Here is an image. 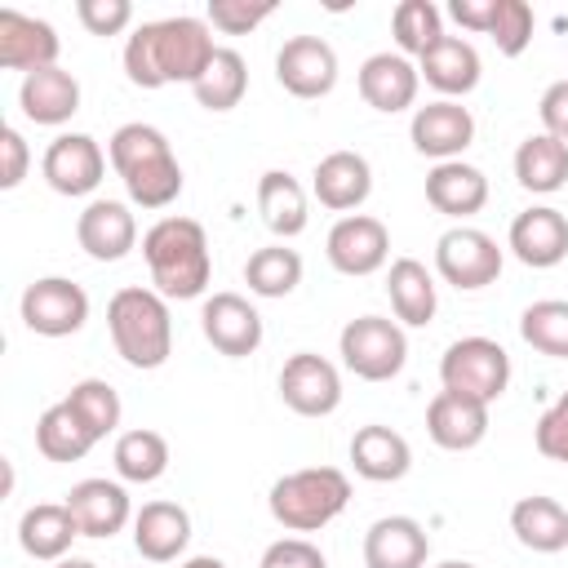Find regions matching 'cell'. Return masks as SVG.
Listing matches in <instances>:
<instances>
[{
  "label": "cell",
  "mask_w": 568,
  "mask_h": 568,
  "mask_svg": "<svg viewBox=\"0 0 568 568\" xmlns=\"http://www.w3.org/2000/svg\"><path fill=\"white\" fill-rule=\"evenodd\" d=\"M217 44L209 36L204 18L178 13L160 22H142L124 44V75L138 89H164V84H195L204 67L213 62Z\"/></svg>",
  "instance_id": "cell-1"
},
{
  "label": "cell",
  "mask_w": 568,
  "mask_h": 568,
  "mask_svg": "<svg viewBox=\"0 0 568 568\" xmlns=\"http://www.w3.org/2000/svg\"><path fill=\"white\" fill-rule=\"evenodd\" d=\"M106 155L138 209H169L182 195V164L155 124H120L106 142Z\"/></svg>",
  "instance_id": "cell-2"
},
{
  "label": "cell",
  "mask_w": 568,
  "mask_h": 568,
  "mask_svg": "<svg viewBox=\"0 0 568 568\" xmlns=\"http://www.w3.org/2000/svg\"><path fill=\"white\" fill-rule=\"evenodd\" d=\"M142 257L151 266V284L160 297L191 302L209 288L213 253H209V235L195 217H160L142 235Z\"/></svg>",
  "instance_id": "cell-3"
},
{
  "label": "cell",
  "mask_w": 568,
  "mask_h": 568,
  "mask_svg": "<svg viewBox=\"0 0 568 568\" xmlns=\"http://www.w3.org/2000/svg\"><path fill=\"white\" fill-rule=\"evenodd\" d=\"M106 328L129 368H160L173 351V320H169V297L155 288H120L106 302Z\"/></svg>",
  "instance_id": "cell-4"
},
{
  "label": "cell",
  "mask_w": 568,
  "mask_h": 568,
  "mask_svg": "<svg viewBox=\"0 0 568 568\" xmlns=\"http://www.w3.org/2000/svg\"><path fill=\"white\" fill-rule=\"evenodd\" d=\"M351 501V479L337 466H306V470H288L271 484V519L288 532H320L324 524H333Z\"/></svg>",
  "instance_id": "cell-5"
},
{
  "label": "cell",
  "mask_w": 568,
  "mask_h": 568,
  "mask_svg": "<svg viewBox=\"0 0 568 568\" xmlns=\"http://www.w3.org/2000/svg\"><path fill=\"white\" fill-rule=\"evenodd\" d=\"M439 382L453 395H466L475 404H493L510 386V355L493 337H462L444 351Z\"/></svg>",
  "instance_id": "cell-6"
},
{
  "label": "cell",
  "mask_w": 568,
  "mask_h": 568,
  "mask_svg": "<svg viewBox=\"0 0 568 568\" xmlns=\"http://www.w3.org/2000/svg\"><path fill=\"white\" fill-rule=\"evenodd\" d=\"M342 364L364 382H390L408 359V337L386 315H359L337 337Z\"/></svg>",
  "instance_id": "cell-7"
},
{
  "label": "cell",
  "mask_w": 568,
  "mask_h": 568,
  "mask_svg": "<svg viewBox=\"0 0 568 568\" xmlns=\"http://www.w3.org/2000/svg\"><path fill=\"white\" fill-rule=\"evenodd\" d=\"M435 271H439L453 288L475 293V288L497 284V275H501V248H497V240H493L488 231H479V226H453V231H444L439 244H435Z\"/></svg>",
  "instance_id": "cell-8"
},
{
  "label": "cell",
  "mask_w": 568,
  "mask_h": 568,
  "mask_svg": "<svg viewBox=\"0 0 568 568\" xmlns=\"http://www.w3.org/2000/svg\"><path fill=\"white\" fill-rule=\"evenodd\" d=\"M89 320V293L62 275H44L22 293V324L36 337H71Z\"/></svg>",
  "instance_id": "cell-9"
},
{
  "label": "cell",
  "mask_w": 568,
  "mask_h": 568,
  "mask_svg": "<svg viewBox=\"0 0 568 568\" xmlns=\"http://www.w3.org/2000/svg\"><path fill=\"white\" fill-rule=\"evenodd\" d=\"M280 399L297 417H328L342 404V377L324 355L297 351L280 368Z\"/></svg>",
  "instance_id": "cell-10"
},
{
  "label": "cell",
  "mask_w": 568,
  "mask_h": 568,
  "mask_svg": "<svg viewBox=\"0 0 568 568\" xmlns=\"http://www.w3.org/2000/svg\"><path fill=\"white\" fill-rule=\"evenodd\" d=\"M40 173L58 195H89L106 173V155L89 133H58L44 146Z\"/></svg>",
  "instance_id": "cell-11"
},
{
  "label": "cell",
  "mask_w": 568,
  "mask_h": 568,
  "mask_svg": "<svg viewBox=\"0 0 568 568\" xmlns=\"http://www.w3.org/2000/svg\"><path fill=\"white\" fill-rule=\"evenodd\" d=\"M324 253H328L333 271H342V275H373L390 257V235L377 217L346 213V217L333 222V231L324 240Z\"/></svg>",
  "instance_id": "cell-12"
},
{
  "label": "cell",
  "mask_w": 568,
  "mask_h": 568,
  "mask_svg": "<svg viewBox=\"0 0 568 568\" xmlns=\"http://www.w3.org/2000/svg\"><path fill=\"white\" fill-rule=\"evenodd\" d=\"M275 80L293 98H324L337 84V53L320 36H293L275 53Z\"/></svg>",
  "instance_id": "cell-13"
},
{
  "label": "cell",
  "mask_w": 568,
  "mask_h": 568,
  "mask_svg": "<svg viewBox=\"0 0 568 568\" xmlns=\"http://www.w3.org/2000/svg\"><path fill=\"white\" fill-rule=\"evenodd\" d=\"M408 138H413V146L422 155H430L435 164H444V160H457L475 142V115L462 102L439 98V102H426V106L413 111Z\"/></svg>",
  "instance_id": "cell-14"
},
{
  "label": "cell",
  "mask_w": 568,
  "mask_h": 568,
  "mask_svg": "<svg viewBox=\"0 0 568 568\" xmlns=\"http://www.w3.org/2000/svg\"><path fill=\"white\" fill-rule=\"evenodd\" d=\"M200 328H204L209 346L231 359H244L262 346V315L240 293H213L200 311Z\"/></svg>",
  "instance_id": "cell-15"
},
{
  "label": "cell",
  "mask_w": 568,
  "mask_h": 568,
  "mask_svg": "<svg viewBox=\"0 0 568 568\" xmlns=\"http://www.w3.org/2000/svg\"><path fill=\"white\" fill-rule=\"evenodd\" d=\"M58 31L44 18H27L18 9H0V67L4 71H44L58 67Z\"/></svg>",
  "instance_id": "cell-16"
},
{
  "label": "cell",
  "mask_w": 568,
  "mask_h": 568,
  "mask_svg": "<svg viewBox=\"0 0 568 568\" xmlns=\"http://www.w3.org/2000/svg\"><path fill=\"white\" fill-rule=\"evenodd\" d=\"M510 253L532 266V271H550L568 257V217L550 204H537V209H524L515 222H510Z\"/></svg>",
  "instance_id": "cell-17"
},
{
  "label": "cell",
  "mask_w": 568,
  "mask_h": 568,
  "mask_svg": "<svg viewBox=\"0 0 568 568\" xmlns=\"http://www.w3.org/2000/svg\"><path fill=\"white\" fill-rule=\"evenodd\" d=\"M75 240L93 262H120L138 244V222L120 200H93L75 217Z\"/></svg>",
  "instance_id": "cell-18"
},
{
  "label": "cell",
  "mask_w": 568,
  "mask_h": 568,
  "mask_svg": "<svg viewBox=\"0 0 568 568\" xmlns=\"http://www.w3.org/2000/svg\"><path fill=\"white\" fill-rule=\"evenodd\" d=\"M67 510H71L80 537H115L133 519L129 493L115 479H80V484H71Z\"/></svg>",
  "instance_id": "cell-19"
},
{
  "label": "cell",
  "mask_w": 568,
  "mask_h": 568,
  "mask_svg": "<svg viewBox=\"0 0 568 568\" xmlns=\"http://www.w3.org/2000/svg\"><path fill=\"white\" fill-rule=\"evenodd\" d=\"M417 84H422V71L404 53H373L359 67V98L386 115L408 111L417 102Z\"/></svg>",
  "instance_id": "cell-20"
},
{
  "label": "cell",
  "mask_w": 568,
  "mask_h": 568,
  "mask_svg": "<svg viewBox=\"0 0 568 568\" xmlns=\"http://www.w3.org/2000/svg\"><path fill=\"white\" fill-rule=\"evenodd\" d=\"M311 191H315V200H320L324 209L351 213V209H359V204L368 200V191H373V169H368V160H364L359 151H328V155L315 164V173H311Z\"/></svg>",
  "instance_id": "cell-21"
},
{
  "label": "cell",
  "mask_w": 568,
  "mask_h": 568,
  "mask_svg": "<svg viewBox=\"0 0 568 568\" xmlns=\"http://www.w3.org/2000/svg\"><path fill=\"white\" fill-rule=\"evenodd\" d=\"M430 555V537L408 515H382L364 532V568H422Z\"/></svg>",
  "instance_id": "cell-22"
},
{
  "label": "cell",
  "mask_w": 568,
  "mask_h": 568,
  "mask_svg": "<svg viewBox=\"0 0 568 568\" xmlns=\"http://www.w3.org/2000/svg\"><path fill=\"white\" fill-rule=\"evenodd\" d=\"M426 435L448 453H466V448L484 444V435H488V404L439 390L426 404Z\"/></svg>",
  "instance_id": "cell-23"
},
{
  "label": "cell",
  "mask_w": 568,
  "mask_h": 568,
  "mask_svg": "<svg viewBox=\"0 0 568 568\" xmlns=\"http://www.w3.org/2000/svg\"><path fill=\"white\" fill-rule=\"evenodd\" d=\"M351 466H355V475L368 479V484H395V479L408 475L413 448H408V439H404L399 430L368 422V426H359V430L351 435Z\"/></svg>",
  "instance_id": "cell-24"
},
{
  "label": "cell",
  "mask_w": 568,
  "mask_h": 568,
  "mask_svg": "<svg viewBox=\"0 0 568 568\" xmlns=\"http://www.w3.org/2000/svg\"><path fill=\"white\" fill-rule=\"evenodd\" d=\"M18 106L31 124H67L75 111H80V80L62 67H44V71H31L22 75V89H18Z\"/></svg>",
  "instance_id": "cell-25"
},
{
  "label": "cell",
  "mask_w": 568,
  "mask_h": 568,
  "mask_svg": "<svg viewBox=\"0 0 568 568\" xmlns=\"http://www.w3.org/2000/svg\"><path fill=\"white\" fill-rule=\"evenodd\" d=\"M191 541V515L178 501H146L133 515V546L146 564H169Z\"/></svg>",
  "instance_id": "cell-26"
},
{
  "label": "cell",
  "mask_w": 568,
  "mask_h": 568,
  "mask_svg": "<svg viewBox=\"0 0 568 568\" xmlns=\"http://www.w3.org/2000/svg\"><path fill=\"white\" fill-rule=\"evenodd\" d=\"M426 200L444 217H470L488 204V178L466 160H444L426 173Z\"/></svg>",
  "instance_id": "cell-27"
},
{
  "label": "cell",
  "mask_w": 568,
  "mask_h": 568,
  "mask_svg": "<svg viewBox=\"0 0 568 568\" xmlns=\"http://www.w3.org/2000/svg\"><path fill=\"white\" fill-rule=\"evenodd\" d=\"M417 71L430 89H439L444 98H466L475 84H479V53L470 40L462 36H444L439 44H430L422 58H417Z\"/></svg>",
  "instance_id": "cell-28"
},
{
  "label": "cell",
  "mask_w": 568,
  "mask_h": 568,
  "mask_svg": "<svg viewBox=\"0 0 568 568\" xmlns=\"http://www.w3.org/2000/svg\"><path fill=\"white\" fill-rule=\"evenodd\" d=\"M75 537H80V528H75L67 501H40V506H31L18 519V546L31 559H44V564L67 559V550H71Z\"/></svg>",
  "instance_id": "cell-29"
},
{
  "label": "cell",
  "mask_w": 568,
  "mask_h": 568,
  "mask_svg": "<svg viewBox=\"0 0 568 568\" xmlns=\"http://www.w3.org/2000/svg\"><path fill=\"white\" fill-rule=\"evenodd\" d=\"M257 213H262V222H266V231L271 235H280V240H293V235H302L306 231V191H302V182L293 178V173H284V169H266L262 178H257Z\"/></svg>",
  "instance_id": "cell-30"
},
{
  "label": "cell",
  "mask_w": 568,
  "mask_h": 568,
  "mask_svg": "<svg viewBox=\"0 0 568 568\" xmlns=\"http://www.w3.org/2000/svg\"><path fill=\"white\" fill-rule=\"evenodd\" d=\"M510 532L519 537V546L537 550V555H559L568 546V510L555 497H519L510 506Z\"/></svg>",
  "instance_id": "cell-31"
},
{
  "label": "cell",
  "mask_w": 568,
  "mask_h": 568,
  "mask_svg": "<svg viewBox=\"0 0 568 568\" xmlns=\"http://www.w3.org/2000/svg\"><path fill=\"white\" fill-rule=\"evenodd\" d=\"M515 182L532 195H555L568 182V142L550 133H532L515 151Z\"/></svg>",
  "instance_id": "cell-32"
},
{
  "label": "cell",
  "mask_w": 568,
  "mask_h": 568,
  "mask_svg": "<svg viewBox=\"0 0 568 568\" xmlns=\"http://www.w3.org/2000/svg\"><path fill=\"white\" fill-rule=\"evenodd\" d=\"M386 293H390V306H395V320L422 328L435 320V280L430 271L417 262V257H395L390 262V275H386Z\"/></svg>",
  "instance_id": "cell-33"
},
{
  "label": "cell",
  "mask_w": 568,
  "mask_h": 568,
  "mask_svg": "<svg viewBox=\"0 0 568 568\" xmlns=\"http://www.w3.org/2000/svg\"><path fill=\"white\" fill-rule=\"evenodd\" d=\"M93 444H98V435L84 426V417H80L67 399L49 404V408L40 413V422H36V448H40V457H49V462H80Z\"/></svg>",
  "instance_id": "cell-34"
},
{
  "label": "cell",
  "mask_w": 568,
  "mask_h": 568,
  "mask_svg": "<svg viewBox=\"0 0 568 568\" xmlns=\"http://www.w3.org/2000/svg\"><path fill=\"white\" fill-rule=\"evenodd\" d=\"M111 462H115V475L120 479H129V484H155L169 470V439L160 430H146V426L124 430L115 439Z\"/></svg>",
  "instance_id": "cell-35"
},
{
  "label": "cell",
  "mask_w": 568,
  "mask_h": 568,
  "mask_svg": "<svg viewBox=\"0 0 568 568\" xmlns=\"http://www.w3.org/2000/svg\"><path fill=\"white\" fill-rule=\"evenodd\" d=\"M244 89H248V67H244V58L235 49H217L213 62L204 67V75L191 84V93H195V102L204 111H231V106H240Z\"/></svg>",
  "instance_id": "cell-36"
},
{
  "label": "cell",
  "mask_w": 568,
  "mask_h": 568,
  "mask_svg": "<svg viewBox=\"0 0 568 568\" xmlns=\"http://www.w3.org/2000/svg\"><path fill=\"white\" fill-rule=\"evenodd\" d=\"M244 284L257 297H288L302 284V257L297 248L284 244H266L244 262Z\"/></svg>",
  "instance_id": "cell-37"
},
{
  "label": "cell",
  "mask_w": 568,
  "mask_h": 568,
  "mask_svg": "<svg viewBox=\"0 0 568 568\" xmlns=\"http://www.w3.org/2000/svg\"><path fill=\"white\" fill-rule=\"evenodd\" d=\"M519 337L532 351L550 355V359H568V302L564 297H541V302L524 306Z\"/></svg>",
  "instance_id": "cell-38"
},
{
  "label": "cell",
  "mask_w": 568,
  "mask_h": 568,
  "mask_svg": "<svg viewBox=\"0 0 568 568\" xmlns=\"http://www.w3.org/2000/svg\"><path fill=\"white\" fill-rule=\"evenodd\" d=\"M390 31H395V44H399L404 58L408 53L422 58L430 44L444 40V18H439V9L430 0H404L390 13Z\"/></svg>",
  "instance_id": "cell-39"
},
{
  "label": "cell",
  "mask_w": 568,
  "mask_h": 568,
  "mask_svg": "<svg viewBox=\"0 0 568 568\" xmlns=\"http://www.w3.org/2000/svg\"><path fill=\"white\" fill-rule=\"evenodd\" d=\"M67 404L84 417V426H89L98 439H106V435L120 426V413H124L115 386L102 382V377H84V382H75V386L67 390Z\"/></svg>",
  "instance_id": "cell-40"
},
{
  "label": "cell",
  "mask_w": 568,
  "mask_h": 568,
  "mask_svg": "<svg viewBox=\"0 0 568 568\" xmlns=\"http://www.w3.org/2000/svg\"><path fill=\"white\" fill-rule=\"evenodd\" d=\"M488 36H493L497 53L519 58V53L532 44V9H528L524 0H493V22H488Z\"/></svg>",
  "instance_id": "cell-41"
},
{
  "label": "cell",
  "mask_w": 568,
  "mask_h": 568,
  "mask_svg": "<svg viewBox=\"0 0 568 568\" xmlns=\"http://www.w3.org/2000/svg\"><path fill=\"white\" fill-rule=\"evenodd\" d=\"M275 13V0H209V27H217L222 36H248L257 22H266Z\"/></svg>",
  "instance_id": "cell-42"
},
{
  "label": "cell",
  "mask_w": 568,
  "mask_h": 568,
  "mask_svg": "<svg viewBox=\"0 0 568 568\" xmlns=\"http://www.w3.org/2000/svg\"><path fill=\"white\" fill-rule=\"evenodd\" d=\"M532 444H537L541 457L568 466V390L537 417V426H532Z\"/></svg>",
  "instance_id": "cell-43"
},
{
  "label": "cell",
  "mask_w": 568,
  "mask_h": 568,
  "mask_svg": "<svg viewBox=\"0 0 568 568\" xmlns=\"http://www.w3.org/2000/svg\"><path fill=\"white\" fill-rule=\"evenodd\" d=\"M75 18L84 22L89 36H120L133 22V4L129 0H80Z\"/></svg>",
  "instance_id": "cell-44"
},
{
  "label": "cell",
  "mask_w": 568,
  "mask_h": 568,
  "mask_svg": "<svg viewBox=\"0 0 568 568\" xmlns=\"http://www.w3.org/2000/svg\"><path fill=\"white\" fill-rule=\"evenodd\" d=\"M257 568H328V559L306 537H280V541H271L262 550V564Z\"/></svg>",
  "instance_id": "cell-45"
},
{
  "label": "cell",
  "mask_w": 568,
  "mask_h": 568,
  "mask_svg": "<svg viewBox=\"0 0 568 568\" xmlns=\"http://www.w3.org/2000/svg\"><path fill=\"white\" fill-rule=\"evenodd\" d=\"M27 164H31L27 138H22L13 124H4V129H0V186L13 191V186L27 178Z\"/></svg>",
  "instance_id": "cell-46"
},
{
  "label": "cell",
  "mask_w": 568,
  "mask_h": 568,
  "mask_svg": "<svg viewBox=\"0 0 568 568\" xmlns=\"http://www.w3.org/2000/svg\"><path fill=\"white\" fill-rule=\"evenodd\" d=\"M537 115H541V133L568 142V80H555V84L541 93Z\"/></svg>",
  "instance_id": "cell-47"
},
{
  "label": "cell",
  "mask_w": 568,
  "mask_h": 568,
  "mask_svg": "<svg viewBox=\"0 0 568 568\" xmlns=\"http://www.w3.org/2000/svg\"><path fill=\"white\" fill-rule=\"evenodd\" d=\"M448 13H453V22H457V27L488 36V22H493V0H453V4H448Z\"/></svg>",
  "instance_id": "cell-48"
},
{
  "label": "cell",
  "mask_w": 568,
  "mask_h": 568,
  "mask_svg": "<svg viewBox=\"0 0 568 568\" xmlns=\"http://www.w3.org/2000/svg\"><path fill=\"white\" fill-rule=\"evenodd\" d=\"M182 568H226V564H222L217 555H191V559H186Z\"/></svg>",
  "instance_id": "cell-49"
},
{
  "label": "cell",
  "mask_w": 568,
  "mask_h": 568,
  "mask_svg": "<svg viewBox=\"0 0 568 568\" xmlns=\"http://www.w3.org/2000/svg\"><path fill=\"white\" fill-rule=\"evenodd\" d=\"M53 568H98L93 559H75V555H67V559H58Z\"/></svg>",
  "instance_id": "cell-50"
},
{
  "label": "cell",
  "mask_w": 568,
  "mask_h": 568,
  "mask_svg": "<svg viewBox=\"0 0 568 568\" xmlns=\"http://www.w3.org/2000/svg\"><path fill=\"white\" fill-rule=\"evenodd\" d=\"M435 568H475V564H466V559H444V564H435Z\"/></svg>",
  "instance_id": "cell-51"
}]
</instances>
